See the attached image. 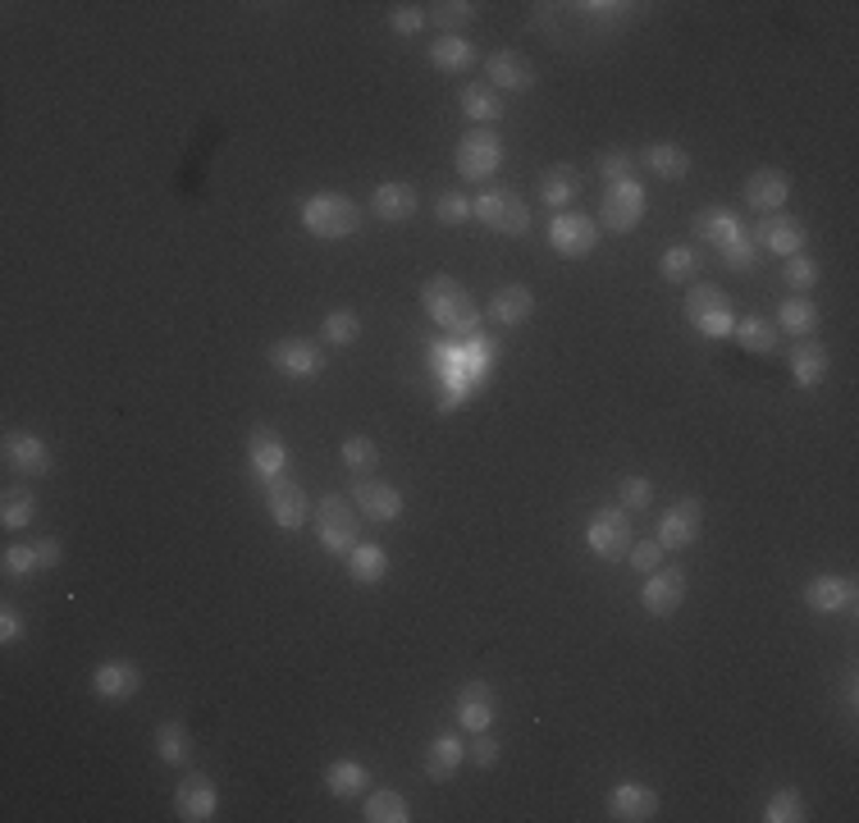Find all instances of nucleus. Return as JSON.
Listing matches in <instances>:
<instances>
[{
	"label": "nucleus",
	"mask_w": 859,
	"mask_h": 823,
	"mask_svg": "<svg viewBox=\"0 0 859 823\" xmlns=\"http://www.w3.org/2000/svg\"><path fill=\"white\" fill-rule=\"evenodd\" d=\"M421 302L430 321L439 329H448L453 339H480V312L471 302V289L463 280H453V274H435V280L421 284Z\"/></svg>",
	"instance_id": "obj_1"
},
{
	"label": "nucleus",
	"mask_w": 859,
	"mask_h": 823,
	"mask_svg": "<svg viewBox=\"0 0 859 823\" xmlns=\"http://www.w3.org/2000/svg\"><path fill=\"white\" fill-rule=\"evenodd\" d=\"M302 225H306V234H316L320 242H339V238H352L361 229V210L344 193H316V197H306V206H302Z\"/></svg>",
	"instance_id": "obj_2"
},
{
	"label": "nucleus",
	"mask_w": 859,
	"mask_h": 823,
	"mask_svg": "<svg viewBox=\"0 0 859 823\" xmlns=\"http://www.w3.org/2000/svg\"><path fill=\"white\" fill-rule=\"evenodd\" d=\"M357 503L348 499V495H325L320 499V512H316V531H320V544H325V554H339V559H348L352 549L361 544L357 540Z\"/></svg>",
	"instance_id": "obj_3"
},
{
	"label": "nucleus",
	"mask_w": 859,
	"mask_h": 823,
	"mask_svg": "<svg viewBox=\"0 0 859 823\" xmlns=\"http://www.w3.org/2000/svg\"><path fill=\"white\" fill-rule=\"evenodd\" d=\"M471 216L485 225V229H494V234H526L531 229V206L521 202L512 188H485L476 202H471Z\"/></svg>",
	"instance_id": "obj_4"
},
{
	"label": "nucleus",
	"mask_w": 859,
	"mask_h": 823,
	"mask_svg": "<svg viewBox=\"0 0 859 823\" xmlns=\"http://www.w3.org/2000/svg\"><path fill=\"white\" fill-rule=\"evenodd\" d=\"M453 161H457V174H463L467 183H485L503 165V138L494 129H467L463 138H457Z\"/></svg>",
	"instance_id": "obj_5"
},
{
	"label": "nucleus",
	"mask_w": 859,
	"mask_h": 823,
	"mask_svg": "<svg viewBox=\"0 0 859 823\" xmlns=\"http://www.w3.org/2000/svg\"><path fill=\"white\" fill-rule=\"evenodd\" d=\"M686 321H691L699 334H709V339H727V334L736 329L731 297H727L718 284H695V289L686 293Z\"/></svg>",
	"instance_id": "obj_6"
},
{
	"label": "nucleus",
	"mask_w": 859,
	"mask_h": 823,
	"mask_svg": "<svg viewBox=\"0 0 859 823\" xmlns=\"http://www.w3.org/2000/svg\"><path fill=\"white\" fill-rule=\"evenodd\" d=\"M548 242H554L558 257L580 261L599 248V225L590 216H580V210H558L554 225H548Z\"/></svg>",
	"instance_id": "obj_7"
},
{
	"label": "nucleus",
	"mask_w": 859,
	"mask_h": 823,
	"mask_svg": "<svg viewBox=\"0 0 859 823\" xmlns=\"http://www.w3.org/2000/svg\"><path fill=\"white\" fill-rule=\"evenodd\" d=\"M586 540H590V549H595L599 559H627V554H631V544H635L627 508H599V512L590 517Z\"/></svg>",
	"instance_id": "obj_8"
},
{
	"label": "nucleus",
	"mask_w": 859,
	"mask_h": 823,
	"mask_svg": "<svg viewBox=\"0 0 859 823\" xmlns=\"http://www.w3.org/2000/svg\"><path fill=\"white\" fill-rule=\"evenodd\" d=\"M644 216V188L635 178H622V183H608V193H604V210H599V220L604 229L612 234H631Z\"/></svg>",
	"instance_id": "obj_9"
},
{
	"label": "nucleus",
	"mask_w": 859,
	"mask_h": 823,
	"mask_svg": "<svg viewBox=\"0 0 859 823\" xmlns=\"http://www.w3.org/2000/svg\"><path fill=\"white\" fill-rule=\"evenodd\" d=\"M640 604L650 618H672L686 604V572L682 567H654L640 591Z\"/></svg>",
	"instance_id": "obj_10"
},
{
	"label": "nucleus",
	"mask_w": 859,
	"mask_h": 823,
	"mask_svg": "<svg viewBox=\"0 0 859 823\" xmlns=\"http://www.w3.org/2000/svg\"><path fill=\"white\" fill-rule=\"evenodd\" d=\"M91 691H97L106 705H124L142 691V668L133 659H106L97 673H91Z\"/></svg>",
	"instance_id": "obj_11"
},
{
	"label": "nucleus",
	"mask_w": 859,
	"mask_h": 823,
	"mask_svg": "<svg viewBox=\"0 0 859 823\" xmlns=\"http://www.w3.org/2000/svg\"><path fill=\"white\" fill-rule=\"evenodd\" d=\"M215 810H220V791H215V782L206 773H188L174 787V814L183 823H206V819H215Z\"/></svg>",
	"instance_id": "obj_12"
},
{
	"label": "nucleus",
	"mask_w": 859,
	"mask_h": 823,
	"mask_svg": "<svg viewBox=\"0 0 859 823\" xmlns=\"http://www.w3.org/2000/svg\"><path fill=\"white\" fill-rule=\"evenodd\" d=\"M265 508H270V517L280 522L284 531H302L306 527V495H302V485L297 480H289V476H274V480H265Z\"/></svg>",
	"instance_id": "obj_13"
},
{
	"label": "nucleus",
	"mask_w": 859,
	"mask_h": 823,
	"mask_svg": "<svg viewBox=\"0 0 859 823\" xmlns=\"http://www.w3.org/2000/svg\"><path fill=\"white\" fill-rule=\"evenodd\" d=\"M699 517H704V508H699V499H677L667 512H663V522H659V544L663 549H691L695 540H699Z\"/></svg>",
	"instance_id": "obj_14"
},
{
	"label": "nucleus",
	"mask_w": 859,
	"mask_h": 823,
	"mask_svg": "<svg viewBox=\"0 0 859 823\" xmlns=\"http://www.w3.org/2000/svg\"><path fill=\"white\" fill-rule=\"evenodd\" d=\"M270 366L274 371H284L293 380H312L316 371H325V357L312 339H280L270 348Z\"/></svg>",
	"instance_id": "obj_15"
},
{
	"label": "nucleus",
	"mask_w": 859,
	"mask_h": 823,
	"mask_svg": "<svg viewBox=\"0 0 859 823\" xmlns=\"http://www.w3.org/2000/svg\"><path fill=\"white\" fill-rule=\"evenodd\" d=\"M248 457H252L261 480H274V476L289 472V444L274 425H257V431L248 435Z\"/></svg>",
	"instance_id": "obj_16"
},
{
	"label": "nucleus",
	"mask_w": 859,
	"mask_h": 823,
	"mask_svg": "<svg viewBox=\"0 0 859 823\" xmlns=\"http://www.w3.org/2000/svg\"><path fill=\"white\" fill-rule=\"evenodd\" d=\"M6 457H10V467H19L28 480H42V476L55 472L51 448H46L37 435H28V431H10V435H6Z\"/></svg>",
	"instance_id": "obj_17"
},
{
	"label": "nucleus",
	"mask_w": 859,
	"mask_h": 823,
	"mask_svg": "<svg viewBox=\"0 0 859 823\" xmlns=\"http://www.w3.org/2000/svg\"><path fill=\"white\" fill-rule=\"evenodd\" d=\"M608 814L618 823H650L659 814V797L640 782H622V787L608 791Z\"/></svg>",
	"instance_id": "obj_18"
},
{
	"label": "nucleus",
	"mask_w": 859,
	"mask_h": 823,
	"mask_svg": "<svg viewBox=\"0 0 859 823\" xmlns=\"http://www.w3.org/2000/svg\"><path fill=\"white\" fill-rule=\"evenodd\" d=\"M457 723H463L471 737L489 732V723H494V686H489V682H467L463 691H457Z\"/></svg>",
	"instance_id": "obj_19"
},
{
	"label": "nucleus",
	"mask_w": 859,
	"mask_h": 823,
	"mask_svg": "<svg viewBox=\"0 0 859 823\" xmlns=\"http://www.w3.org/2000/svg\"><path fill=\"white\" fill-rule=\"evenodd\" d=\"M485 74H489V87H503V91H531L535 87V65L526 55H517V51L489 55Z\"/></svg>",
	"instance_id": "obj_20"
},
{
	"label": "nucleus",
	"mask_w": 859,
	"mask_h": 823,
	"mask_svg": "<svg viewBox=\"0 0 859 823\" xmlns=\"http://www.w3.org/2000/svg\"><path fill=\"white\" fill-rule=\"evenodd\" d=\"M357 508L371 522H398L403 517V495L389 480H357Z\"/></svg>",
	"instance_id": "obj_21"
},
{
	"label": "nucleus",
	"mask_w": 859,
	"mask_h": 823,
	"mask_svg": "<svg viewBox=\"0 0 859 823\" xmlns=\"http://www.w3.org/2000/svg\"><path fill=\"white\" fill-rule=\"evenodd\" d=\"M791 197V178L782 170H754L746 178V202L759 210V216H773V210H782Z\"/></svg>",
	"instance_id": "obj_22"
},
{
	"label": "nucleus",
	"mask_w": 859,
	"mask_h": 823,
	"mask_svg": "<svg viewBox=\"0 0 859 823\" xmlns=\"http://www.w3.org/2000/svg\"><path fill=\"white\" fill-rule=\"evenodd\" d=\"M759 242L769 252H778V257H795V252L805 248V225L795 220V216H782V210H773V216L759 220Z\"/></svg>",
	"instance_id": "obj_23"
},
{
	"label": "nucleus",
	"mask_w": 859,
	"mask_h": 823,
	"mask_svg": "<svg viewBox=\"0 0 859 823\" xmlns=\"http://www.w3.org/2000/svg\"><path fill=\"white\" fill-rule=\"evenodd\" d=\"M371 206H376V216H380V220H389V225H403V220H412V216H416L421 197H416V188H412V183L393 178V183H380V188H376V197H371Z\"/></svg>",
	"instance_id": "obj_24"
},
{
	"label": "nucleus",
	"mask_w": 859,
	"mask_h": 823,
	"mask_svg": "<svg viewBox=\"0 0 859 823\" xmlns=\"http://www.w3.org/2000/svg\"><path fill=\"white\" fill-rule=\"evenodd\" d=\"M691 229H695L704 242H709V248H727L736 234H746V229H741V216H736L731 206H704V210H695Z\"/></svg>",
	"instance_id": "obj_25"
},
{
	"label": "nucleus",
	"mask_w": 859,
	"mask_h": 823,
	"mask_svg": "<svg viewBox=\"0 0 859 823\" xmlns=\"http://www.w3.org/2000/svg\"><path fill=\"white\" fill-rule=\"evenodd\" d=\"M850 599H855V586L846 582V576H833V572L814 576V582L805 586V604L814 608V614H841V608H850Z\"/></svg>",
	"instance_id": "obj_26"
},
{
	"label": "nucleus",
	"mask_w": 859,
	"mask_h": 823,
	"mask_svg": "<svg viewBox=\"0 0 859 823\" xmlns=\"http://www.w3.org/2000/svg\"><path fill=\"white\" fill-rule=\"evenodd\" d=\"M531 312H535V293L526 284H503L489 297V321H499V325H521V321H531Z\"/></svg>",
	"instance_id": "obj_27"
},
{
	"label": "nucleus",
	"mask_w": 859,
	"mask_h": 823,
	"mask_svg": "<svg viewBox=\"0 0 859 823\" xmlns=\"http://www.w3.org/2000/svg\"><path fill=\"white\" fill-rule=\"evenodd\" d=\"M640 161L650 165V174H659V178H667V183H677V178L691 174V151H686L682 142H650Z\"/></svg>",
	"instance_id": "obj_28"
},
{
	"label": "nucleus",
	"mask_w": 859,
	"mask_h": 823,
	"mask_svg": "<svg viewBox=\"0 0 859 823\" xmlns=\"http://www.w3.org/2000/svg\"><path fill=\"white\" fill-rule=\"evenodd\" d=\"M463 759H467V741H463V737H453V732L435 737V741H430V755H425V773H430V782H448Z\"/></svg>",
	"instance_id": "obj_29"
},
{
	"label": "nucleus",
	"mask_w": 859,
	"mask_h": 823,
	"mask_svg": "<svg viewBox=\"0 0 859 823\" xmlns=\"http://www.w3.org/2000/svg\"><path fill=\"white\" fill-rule=\"evenodd\" d=\"M823 376H827V348L818 339H801L791 353V380L801 389H814L823 385Z\"/></svg>",
	"instance_id": "obj_30"
},
{
	"label": "nucleus",
	"mask_w": 859,
	"mask_h": 823,
	"mask_svg": "<svg viewBox=\"0 0 859 823\" xmlns=\"http://www.w3.org/2000/svg\"><path fill=\"white\" fill-rule=\"evenodd\" d=\"M366 782H371V773H366L361 759H334V765L325 769V787H329V797H339V801H357Z\"/></svg>",
	"instance_id": "obj_31"
},
{
	"label": "nucleus",
	"mask_w": 859,
	"mask_h": 823,
	"mask_svg": "<svg viewBox=\"0 0 859 823\" xmlns=\"http://www.w3.org/2000/svg\"><path fill=\"white\" fill-rule=\"evenodd\" d=\"M430 65H435L439 74H467L476 65V46L467 37H457V33H444L435 46H430Z\"/></svg>",
	"instance_id": "obj_32"
},
{
	"label": "nucleus",
	"mask_w": 859,
	"mask_h": 823,
	"mask_svg": "<svg viewBox=\"0 0 859 823\" xmlns=\"http://www.w3.org/2000/svg\"><path fill=\"white\" fill-rule=\"evenodd\" d=\"M348 576L357 586H380L384 576H389V554L380 544H357L352 554H348Z\"/></svg>",
	"instance_id": "obj_33"
},
{
	"label": "nucleus",
	"mask_w": 859,
	"mask_h": 823,
	"mask_svg": "<svg viewBox=\"0 0 859 823\" xmlns=\"http://www.w3.org/2000/svg\"><path fill=\"white\" fill-rule=\"evenodd\" d=\"M366 823H407L412 819V805L403 791H393V787H380L366 797V810H361Z\"/></svg>",
	"instance_id": "obj_34"
},
{
	"label": "nucleus",
	"mask_w": 859,
	"mask_h": 823,
	"mask_svg": "<svg viewBox=\"0 0 859 823\" xmlns=\"http://www.w3.org/2000/svg\"><path fill=\"white\" fill-rule=\"evenodd\" d=\"M463 115L476 119V124H494V119H503V97H499V87H489V83H471L463 91Z\"/></svg>",
	"instance_id": "obj_35"
},
{
	"label": "nucleus",
	"mask_w": 859,
	"mask_h": 823,
	"mask_svg": "<svg viewBox=\"0 0 859 823\" xmlns=\"http://www.w3.org/2000/svg\"><path fill=\"white\" fill-rule=\"evenodd\" d=\"M576 193H580V174H576V165H554V170H544L540 174V197L548 202V206H567V202H576Z\"/></svg>",
	"instance_id": "obj_36"
},
{
	"label": "nucleus",
	"mask_w": 859,
	"mask_h": 823,
	"mask_svg": "<svg viewBox=\"0 0 859 823\" xmlns=\"http://www.w3.org/2000/svg\"><path fill=\"white\" fill-rule=\"evenodd\" d=\"M37 517V495L28 490V485H14V490H6V499H0V527L6 531H19L28 527Z\"/></svg>",
	"instance_id": "obj_37"
},
{
	"label": "nucleus",
	"mask_w": 859,
	"mask_h": 823,
	"mask_svg": "<svg viewBox=\"0 0 859 823\" xmlns=\"http://www.w3.org/2000/svg\"><path fill=\"white\" fill-rule=\"evenodd\" d=\"M778 325H782L786 334H795V339H809V334L818 329V307H814L809 297H801V293H795L791 302H782Z\"/></svg>",
	"instance_id": "obj_38"
},
{
	"label": "nucleus",
	"mask_w": 859,
	"mask_h": 823,
	"mask_svg": "<svg viewBox=\"0 0 859 823\" xmlns=\"http://www.w3.org/2000/svg\"><path fill=\"white\" fill-rule=\"evenodd\" d=\"M156 755L165 759V765H188V755H193V746H188V727L174 723V718H165V723L156 727Z\"/></svg>",
	"instance_id": "obj_39"
},
{
	"label": "nucleus",
	"mask_w": 859,
	"mask_h": 823,
	"mask_svg": "<svg viewBox=\"0 0 859 823\" xmlns=\"http://www.w3.org/2000/svg\"><path fill=\"white\" fill-rule=\"evenodd\" d=\"M736 339H741L746 353H773L778 348V329L773 321H759V316H746V321H736Z\"/></svg>",
	"instance_id": "obj_40"
},
{
	"label": "nucleus",
	"mask_w": 859,
	"mask_h": 823,
	"mask_svg": "<svg viewBox=\"0 0 859 823\" xmlns=\"http://www.w3.org/2000/svg\"><path fill=\"white\" fill-rule=\"evenodd\" d=\"M763 819H769V823H801L805 819V797L795 787L773 791L769 805H763Z\"/></svg>",
	"instance_id": "obj_41"
},
{
	"label": "nucleus",
	"mask_w": 859,
	"mask_h": 823,
	"mask_svg": "<svg viewBox=\"0 0 859 823\" xmlns=\"http://www.w3.org/2000/svg\"><path fill=\"white\" fill-rule=\"evenodd\" d=\"M344 463H348V472H376L380 467V448H376V440L371 435H348L344 440Z\"/></svg>",
	"instance_id": "obj_42"
},
{
	"label": "nucleus",
	"mask_w": 859,
	"mask_h": 823,
	"mask_svg": "<svg viewBox=\"0 0 859 823\" xmlns=\"http://www.w3.org/2000/svg\"><path fill=\"white\" fill-rule=\"evenodd\" d=\"M695 270H699L695 248H667V252H663V280H667V284H686V280H695Z\"/></svg>",
	"instance_id": "obj_43"
},
{
	"label": "nucleus",
	"mask_w": 859,
	"mask_h": 823,
	"mask_svg": "<svg viewBox=\"0 0 859 823\" xmlns=\"http://www.w3.org/2000/svg\"><path fill=\"white\" fill-rule=\"evenodd\" d=\"M6 563V576H33L42 572V554H37V544H6V554H0Z\"/></svg>",
	"instance_id": "obj_44"
},
{
	"label": "nucleus",
	"mask_w": 859,
	"mask_h": 823,
	"mask_svg": "<svg viewBox=\"0 0 859 823\" xmlns=\"http://www.w3.org/2000/svg\"><path fill=\"white\" fill-rule=\"evenodd\" d=\"M325 339L339 344V348L357 344V339H361V321H357V312H329V321H325Z\"/></svg>",
	"instance_id": "obj_45"
},
{
	"label": "nucleus",
	"mask_w": 859,
	"mask_h": 823,
	"mask_svg": "<svg viewBox=\"0 0 859 823\" xmlns=\"http://www.w3.org/2000/svg\"><path fill=\"white\" fill-rule=\"evenodd\" d=\"M425 23H430V10L425 6H393L389 10V28H393L398 37H416Z\"/></svg>",
	"instance_id": "obj_46"
},
{
	"label": "nucleus",
	"mask_w": 859,
	"mask_h": 823,
	"mask_svg": "<svg viewBox=\"0 0 859 823\" xmlns=\"http://www.w3.org/2000/svg\"><path fill=\"white\" fill-rule=\"evenodd\" d=\"M435 220H439V225H467V220H476V216H471V197H467V193H444V197L435 202Z\"/></svg>",
	"instance_id": "obj_47"
},
{
	"label": "nucleus",
	"mask_w": 859,
	"mask_h": 823,
	"mask_svg": "<svg viewBox=\"0 0 859 823\" xmlns=\"http://www.w3.org/2000/svg\"><path fill=\"white\" fill-rule=\"evenodd\" d=\"M786 284H791L795 293L814 289V284H818V261H814V257H805V252L786 257Z\"/></svg>",
	"instance_id": "obj_48"
},
{
	"label": "nucleus",
	"mask_w": 859,
	"mask_h": 823,
	"mask_svg": "<svg viewBox=\"0 0 859 823\" xmlns=\"http://www.w3.org/2000/svg\"><path fill=\"white\" fill-rule=\"evenodd\" d=\"M476 19V6H467V0H444V6H430V23H439V28H467Z\"/></svg>",
	"instance_id": "obj_49"
},
{
	"label": "nucleus",
	"mask_w": 859,
	"mask_h": 823,
	"mask_svg": "<svg viewBox=\"0 0 859 823\" xmlns=\"http://www.w3.org/2000/svg\"><path fill=\"white\" fill-rule=\"evenodd\" d=\"M654 503V480L650 476H627L622 480V508L627 512H644Z\"/></svg>",
	"instance_id": "obj_50"
},
{
	"label": "nucleus",
	"mask_w": 859,
	"mask_h": 823,
	"mask_svg": "<svg viewBox=\"0 0 859 823\" xmlns=\"http://www.w3.org/2000/svg\"><path fill=\"white\" fill-rule=\"evenodd\" d=\"M718 257H722V266H731V270H750V266H754V238H750V234H736L727 248H718Z\"/></svg>",
	"instance_id": "obj_51"
},
{
	"label": "nucleus",
	"mask_w": 859,
	"mask_h": 823,
	"mask_svg": "<svg viewBox=\"0 0 859 823\" xmlns=\"http://www.w3.org/2000/svg\"><path fill=\"white\" fill-rule=\"evenodd\" d=\"M599 178L604 183H622V178H631V156L622 147H608L604 156H599Z\"/></svg>",
	"instance_id": "obj_52"
},
{
	"label": "nucleus",
	"mask_w": 859,
	"mask_h": 823,
	"mask_svg": "<svg viewBox=\"0 0 859 823\" xmlns=\"http://www.w3.org/2000/svg\"><path fill=\"white\" fill-rule=\"evenodd\" d=\"M663 554H667V549H663L659 540H640V544H631V559H627V563H631L635 572L650 576V572L663 563Z\"/></svg>",
	"instance_id": "obj_53"
},
{
	"label": "nucleus",
	"mask_w": 859,
	"mask_h": 823,
	"mask_svg": "<svg viewBox=\"0 0 859 823\" xmlns=\"http://www.w3.org/2000/svg\"><path fill=\"white\" fill-rule=\"evenodd\" d=\"M0 640H6V646L23 640V618H19V608H14V604L0 608Z\"/></svg>",
	"instance_id": "obj_54"
},
{
	"label": "nucleus",
	"mask_w": 859,
	"mask_h": 823,
	"mask_svg": "<svg viewBox=\"0 0 859 823\" xmlns=\"http://www.w3.org/2000/svg\"><path fill=\"white\" fill-rule=\"evenodd\" d=\"M33 544H37V554H42V572L59 567V559H65V544H59L55 535H42V540H33Z\"/></svg>",
	"instance_id": "obj_55"
},
{
	"label": "nucleus",
	"mask_w": 859,
	"mask_h": 823,
	"mask_svg": "<svg viewBox=\"0 0 859 823\" xmlns=\"http://www.w3.org/2000/svg\"><path fill=\"white\" fill-rule=\"evenodd\" d=\"M471 759H476L480 769H494V765H499V746H494V741H489L485 732H480V741L471 746Z\"/></svg>",
	"instance_id": "obj_56"
}]
</instances>
